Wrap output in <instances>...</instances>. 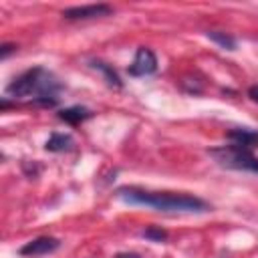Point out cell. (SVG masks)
<instances>
[{
  "label": "cell",
  "instance_id": "1",
  "mask_svg": "<svg viewBox=\"0 0 258 258\" xmlns=\"http://www.w3.org/2000/svg\"><path fill=\"white\" fill-rule=\"evenodd\" d=\"M117 196L127 204L149 206L159 212H181V214H202L208 212L210 206L189 194H171V191H145L139 187H119Z\"/></svg>",
  "mask_w": 258,
  "mask_h": 258
},
{
  "label": "cell",
  "instance_id": "2",
  "mask_svg": "<svg viewBox=\"0 0 258 258\" xmlns=\"http://www.w3.org/2000/svg\"><path fill=\"white\" fill-rule=\"evenodd\" d=\"M60 91V83L56 81V77L42 69V67H34L28 69L26 73L18 75L8 87H6V95L12 99H28L34 97L36 103L40 105H54L56 103V95Z\"/></svg>",
  "mask_w": 258,
  "mask_h": 258
},
{
  "label": "cell",
  "instance_id": "3",
  "mask_svg": "<svg viewBox=\"0 0 258 258\" xmlns=\"http://www.w3.org/2000/svg\"><path fill=\"white\" fill-rule=\"evenodd\" d=\"M210 153L224 167L258 173V157H254V153L250 149H246V147H240V145H234L232 143V145H226V147L212 149Z\"/></svg>",
  "mask_w": 258,
  "mask_h": 258
},
{
  "label": "cell",
  "instance_id": "4",
  "mask_svg": "<svg viewBox=\"0 0 258 258\" xmlns=\"http://www.w3.org/2000/svg\"><path fill=\"white\" fill-rule=\"evenodd\" d=\"M157 71V58H155V52L147 46H141L137 48L135 52V58L133 62L129 64V75L131 77H145V75H151Z\"/></svg>",
  "mask_w": 258,
  "mask_h": 258
},
{
  "label": "cell",
  "instance_id": "5",
  "mask_svg": "<svg viewBox=\"0 0 258 258\" xmlns=\"http://www.w3.org/2000/svg\"><path fill=\"white\" fill-rule=\"evenodd\" d=\"M113 12V8L109 4H87V6H73V8H64L62 16L67 20H89V18H101V16H109Z\"/></svg>",
  "mask_w": 258,
  "mask_h": 258
},
{
  "label": "cell",
  "instance_id": "6",
  "mask_svg": "<svg viewBox=\"0 0 258 258\" xmlns=\"http://www.w3.org/2000/svg\"><path fill=\"white\" fill-rule=\"evenodd\" d=\"M58 246H60V242L56 238H52V236H40V238H34L30 242H26L20 248V254L22 256H42V254L54 252Z\"/></svg>",
  "mask_w": 258,
  "mask_h": 258
},
{
  "label": "cell",
  "instance_id": "7",
  "mask_svg": "<svg viewBox=\"0 0 258 258\" xmlns=\"http://www.w3.org/2000/svg\"><path fill=\"white\" fill-rule=\"evenodd\" d=\"M226 137L234 143V145H240V147H246V149H252L258 145V131L254 129H246V127H236V129H230L226 133Z\"/></svg>",
  "mask_w": 258,
  "mask_h": 258
},
{
  "label": "cell",
  "instance_id": "8",
  "mask_svg": "<svg viewBox=\"0 0 258 258\" xmlns=\"http://www.w3.org/2000/svg\"><path fill=\"white\" fill-rule=\"evenodd\" d=\"M93 113L87 109V107H81V105H75V107H67L58 113V119L64 121V123H71V125H79L81 121L89 119Z\"/></svg>",
  "mask_w": 258,
  "mask_h": 258
},
{
  "label": "cell",
  "instance_id": "9",
  "mask_svg": "<svg viewBox=\"0 0 258 258\" xmlns=\"http://www.w3.org/2000/svg\"><path fill=\"white\" fill-rule=\"evenodd\" d=\"M73 145H75V141H73L71 135H67V133H52L48 137V141L44 143V149L52 151V153H60V151H69Z\"/></svg>",
  "mask_w": 258,
  "mask_h": 258
},
{
  "label": "cell",
  "instance_id": "10",
  "mask_svg": "<svg viewBox=\"0 0 258 258\" xmlns=\"http://www.w3.org/2000/svg\"><path fill=\"white\" fill-rule=\"evenodd\" d=\"M91 67H93V69H97V71H101V73L105 75V81H107L111 87H117V89H119V87L123 85V83H121V79H119V75H117V73H115L107 62H103V60H93V62H91Z\"/></svg>",
  "mask_w": 258,
  "mask_h": 258
},
{
  "label": "cell",
  "instance_id": "11",
  "mask_svg": "<svg viewBox=\"0 0 258 258\" xmlns=\"http://www.w3.org/2000/svg\"><path fill=\"white\" fill-rule=\"evenodd\" d=\"M208 34V38L210 40H214L216 44H220L222 48H226V50H234L236 48V38L234 36H230V34H226V32H220V30H210V32H206Z\"/></svg>",
  "mask_w": 258,
  "mask_h": 258
},
{
  "label": "cell",
  "instance_id": "12",
  "mask_svg": "<svg viewBox=\"0 0 258 258\" xmlns=\"http://www.w3.org/2000/svg\"><path fill=\"white\" fill-rule=\"evenodd\" d=\"M143 236L149 238V240H155V242H163V240L167 238V234H165L161 228H155V226H149V228L143 232Z\"/></svg>",
  "mask_w": 258,
  "mask_h": 258
},
{
  "label": "cell",
  "instance_id": "13",
  "mask_svg": "<svg viewBox=\"0 0 258 258\" xmlns=\"http://www.w3.org/2000/svg\"><path fill=\"white\" fill-rule=\"evenodd\" d=\"M16 50V44H2L0 46V58H8V54H12Z\"/></svg>",
  "mask_w": 258,
  "mask_h": 258
},
{
  "label": "cell",
  "instance_id": "14",
  "mask_svg": "<svg viewBox=\"0 0 258 258\" xmlns=\"http://www.w3.org/2000/svg\"><path fill=\"white\" fill-rule=\"evenodd\" d=\"M248 97H250L254 103H258V85H252V87L248 89Z\"/></svg>",
  "mask_w": 258,
  "mask_h": 258
},
{
  "label": "cell",
  "instance_id": "15",
  "mask_svg": "<svg viewBox=\"0 0 258 258\" xmlns=\"http://www.w3.org/2000/svg\"><path fill=\"white\" fill-rule=\"evenodd\" d=\"M117 258H139V256L133 252H123V254H117Z\"/></svg>",
  "mask_w": 258,
  "mask_h": 258
}]
</instances>
